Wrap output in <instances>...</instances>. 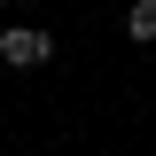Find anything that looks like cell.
Here are the masks:
<instances>
[{
  "instance_id": "7a4b0ae2",
  "label": "cell",
  "mask_w": 156,
  "mask_h": 156,
  "mask_svg": "<svg viewBox=\"0 0 156 156\" xmlns=\"http://www.w3.org/2000/svg\"><path fill=\"white\" fill-rule=\"evenodd\" d=\"M133 39H156V0H133V16H125Z\"/></svg>"
},
{
  "instance_id": "6da1fadb",
  "label": "cell",
  "mask_w": 156,
  "mask_h": 156,
  "mask_svg": "<svg viewBox=\"0 0 156 156\" xmlns=\"http://www.w3.org/2000/svg\"><path fill=\"white\" fill-rule=\"evenodd\" d=\"M47 55H55V31H39V23H8L0 31V62L8 70H39Z\"/></svg>"
}]
</instances>
